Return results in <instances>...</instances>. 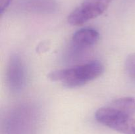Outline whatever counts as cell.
Here are the masks:
<instances>
[{"mask_svg": "<svg viewBox=\"0 0 135 134\" xmlns=\"http://www.w3.org/2000/svg\"><path fill=\"white\" fill-rule=\"evenodd\" d=\"M13 0H0V14L1 16L7 10Z\"/></svg>", "mask_w": 135, "mask_h": 134, "instance_id": "cell-9", "label": "cell"}, {"mask_svg": "<svg viewBox=\"0 0 135 134\" xmlns=\"http://www.w3.org/2000/svg\"><path fill=\"white\" fill-rule=\"evenodd\" d=\"M113 0H84L69 14L67 20L73 26H79L99 17Z\"/></svg>", "mask_w": 135, "mask_h": 134, "instance_id": "cell-3", "label": "cell"}, {"mask_svg": "<svg viewBox=\"0 0 135 134\" xmlns=\"http://www.w3.org/2000/svg\"><path fill=\"white\" fill-rule=\"evenodd\" d=\"M125 69L128 77L135 83V53L127 56L125 62Z\"/></svg>", "mask_w": 135, "mask_h": 134, "instance_id": "cell-8", "label": "cell"}, {"mask_svg": "<svg viewBox=\"0 0 135 134\" xmlns=\"http://www.w3.org/2000/svg\"><path fill=\"white\" fill-rule=\"evenodd\" d=\"M6 80L11 91L17 93L23 89L26 82V69L22 59L17 54L9 58L6 70Z\"/></svg>", "mask_w": 135, "mask_h": 134, "instance_id": "cell-4", "label": "cell"}, {"mask_svg": "<svg viewBox=\"0 0 135 134\" xmlns=\"http://www.w3.org/2000/svg\"><path fill=\"white\" fill-rule=\"evenodd\" d=\"M104 66L100 62L92 61L72 68L53 71L48 78L54 81H61L65 87L75 88L83 86L101 76Z\"/></svg>", "mask_w": 135, "mask_h": 134, "instance_id": "cell-1", "label": "cell"}, {"mask_svg": "<svg viewBox=\"0 0 135 134\" xmlns=\"http://www.w3.org/2000/svg\"><path fill=\"white\" fill-rule=\"evenodd\" d=\"M99 123L123 134H135V119L109 105L99 109L95 114Z\"/></svg>", "mask_w": 135, "mask_h": 134, "instance_id": "cell-2", "label": "cell"}, {"mask_svg": "<svg viewBox=\"0 0 135 134\" xmlns=\"http://www.w3.org/2000/svg\"><path fill=\"white\" fill-rule=\"evenodd\" d=\"M100 34L96 30L91 28H84L73 34L72 42L74 45L80 49L93 46L99 40Z\"/></svg>", "mask_w": 135, "mask_h": 134, "instance_id": "cell-5", "label": "cell"}, {"mask_svg": "<svg viewBox=\"0 0 135 134\" xmlns=\"http://www.w3.org/2000/svg\"><path fill=\"white\" fill-rule=\"evenodd\" d=\"M109 105L127 115L133 116L135 114V98L134 97L119 98L112 101Z\"/></svg>", "mask_w": 135, "mask_h": 134, "instance_id": "cell-6", "label": "cell"}, {"mask_svg": "<svg viewBox=\"0 0 135 134\" xmlns=\"http://www.w3.org/2000/svg\"><path fill=\"white\" fill-rule=\"evenodd\" d=\"M23 4L26 8L32 10H48L55 7L54 0H24Z\"/></svg>", "mask_w": 135, "mask_h": 134, "instance_id": "cell-7", "label": "cell"}]
</instances>
